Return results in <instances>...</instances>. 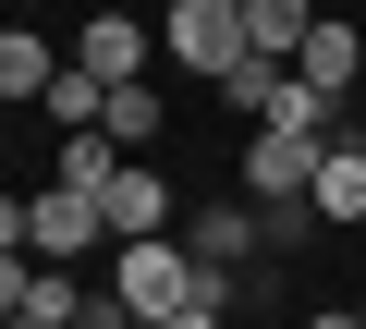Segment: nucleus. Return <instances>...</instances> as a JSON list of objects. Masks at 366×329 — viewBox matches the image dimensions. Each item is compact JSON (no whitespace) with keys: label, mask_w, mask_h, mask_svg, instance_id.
<instances>
[{"label":"nucleus","mask_w":366,"mask_h":329,"mask_svg":"<svg viewBox=\"0 0 366 329\" xmlns=\"http://www.w3.org/2000/svg\"><path fill=\"white\" fill-rule=\"evenodd\" d=\"M0 244L37 256V268H74L86 244H110V208H98V196H74V183H37V196L0 208Z\"/></svg>","instance_id":"obj_1"},{"label":"nucleus","mask_w":366,"mask_h":329,"mask_svg":"<svg viewBox=\"0 0 366 329\" xmlns=\"http://www.w3.org/2000/svg\"><path fill=\"white\" fill-rule=\"evenodd\" d=\"M159 49L183 61V74H208V86H232L257 49H244V0H171V25H159Z\"/></svg>","instance_id":"obj_2"},{"label":"nucleus","mask_w":366,"mask_h":329,"mask_svg":"<svg viewBox=\"0 0 366 329\" xmlns=\"http://www.w3.org/2000/svg\"><path fill=\"white\" fill-rule=\"evenodd\" d=\"M317 158H330V146L257 122V134H244V196H257V208H317Z\"/></svg>","instance_id":"obj_3"},{"label":"nucleus","mask_w":366,"mask_h":329,"mask_svg":"<svg viewBox=\"0 0 366 329\" xmlns=\"http://www.w3.org/2000/svg\"><path fill=\"white\" fill-rule=\"evenodd\" d=\"M98 208H110V244H159V232H183V183L159 171V158H134Z\"/></svg>","instance_id":"obj_4"},{"label":"nucleus","mask_w":366,"mask_h":329,"mask_svg":"<svg viewBox=\"0 0 366 329\" xmlns=\"http://www.w3.org/2000/svg\"><path fill=\"white\" fill-rule=\"evenodd\" d=\"M257 244H269V220H257V208H183V256H196L220 293H232V268H244Z\"/></svg>","instance_id":"obj_5"},{"label":"nucleus","mask_w":366,"mask_h":329,"mask_svg":"<svg viewBox=\"0 0 366 329\" xmlns=\"http://www.w3.org/2000/svg\"><path fill=\"white\" fill-rule=\"evenodd\" d=\"M0 317L74 329V317H86V280H74V268H25V256H0Z\"/></svg>","instance_id":"obj_6"},{"label":"nucleus","mask_w":366,"mask_h":329,"mask_svg":"<svg viewBox=\"0 0 366 329\" xmlns=\"http://www.w3.org/2000/svg\"><path fill=\"white\" fill-rule=\"evenodd\" d=\"M74 61H86L98 86H147V25H134V13H86Z\"/></svg>","instance_id":"obj_7"},{"label":"nucleus","mask_w":366,"mask_h":329,"mask_svg":"<svg viewBox=\"0 0 366 329\" xmlns=\"http://www.w3.org/2000/svg\"><path fill=\"white\" fill-rule=\"evenodd\" d=\"M317 98H354V74H366V37L342 25V13H317V37H305V61H293Z\"/></svg>","instance_id":"obj_8"},{"label":"nucleus","mask_w":366,"mask_h":329,"mask_svg":"<svg viewBox=\"0 0 366 329\" xmlns=\"http://www.w3.org/2000/svg\"><path fill=\"white\" fill-rule=\"evenodd\" d=\"M305 37H317V0H244V49L257 61H305Z\"/></svg>","instance_id":"obj_9"},{"label":"nucleus","mask_w":366,"mask_h":329,"mask_svg":"<svg viewBox=\"0 0 366 329\" xmlns=\"http://www.w3.org/2000/svg\"><path fill=\"white\" fill-rule=\"evenodd\" d=\"M49 86H61V49H49L37 25H13V37H0V98H25V110H37Z\"/></svg>","instance_id":"obj_10"},{"label":"nucleus","mask_w":366,"mask_h":329,"mask_svg":"<svg viewBox=\"0 0 366 329\" xmlns=\"http://www.w3.org/2000/svg\"><path fill=\"white\" fill-rule=\"evenodd\" d=\"M366 220V146H330L317 158V232H354Z\"/></svg>","instance_id":"obj_11"},{"label":"nucleus","mask_w":366,"mask_h":329,"mask_svg":"<svg viewBox=\"0 0 366 329\" xmlns=\"http://www.w3.org/2000/svg\"><path fill=\"white\" fill-rule=\"evenodd\" d=\"M159 122H171V98H159V86H110V110H98V134H110L122 158H147V146H159Z\"/></svg>","instance_id":"obj_12"},{"label":"nucleus","mask_w":366,"mask_h":329,"mask_svg":"<svg viewBox=\"0 0 366 329\" xmlns=\"http://www.w3.org/2000/svg\"><path fill=\"white\" fill-rule=\"evenodd\" d=\"M122 171H134V158H122L110 134H61V171H49V183H74V196H110Z\"/></svg>","instance_id":"obj_13"},{"label":"nucleus","mask_w":366,"mask_h":329,"mask_svg":"<svg viewBox=\"0 0 366 329\" xmlns=\"http://www.w3.org/2000/svg\"><path fill=\"white\" fill-rule=\"evenodd\" d=\"M281 98H293V61H244L220 86V110H244V122H281Z\"/></svg>","instance_id":"obj_14"},{"label":"nucleus","mask_w":366,"mask_h":329,"mask_svg":"<svg viewBox=\"0 0 366 329\" xmlns=\"http://www.w3.org/2000/svg\"><path fill=\"white\" fill-rule=\"evenodd\" d=\"M159 329H232V305L208 293V305H183V317H159Z\"/></svg>","instance_id":"obj_15"},{"label":"nucleus","mask_w":366,"mask_h":329,"mask_svg":"<svg viewBox=\"0 0 366 329\" xmlns=\"http://www.w3.org/2000/svg\"><path fill=\"white\" fill-rule=\"evenodd\" d=\"M293 329H366V317H354V305H317V317H293Z\"/></svg>","instance_id":"obj_16"},{"label":"nucleus","mask_w":366,"mask_h":329,"mask_svg":"<svg viewBox=\"0 0 366 329\" xmlns=\"http://www.w3.org/2000/svg\"><path fill=\"white\" fill-rule=\"evenodd\" d=\"M354 317H366V280H354Z\"/></svg>","instance_id":"obj_17"},{"label":"nucleus","mask_w":366,"mask_h":329,"mask_svg":"<svg viewBox=\"0 0 366 329\" xmlns=\"http://www.w3.org/2000/svg\"><path fill=\"white\" fill-rule=\"evenodd\" d=\"M13 329H37V317H13Z\"/></svg>","instance_id":"obj_18"}]
</instances>
